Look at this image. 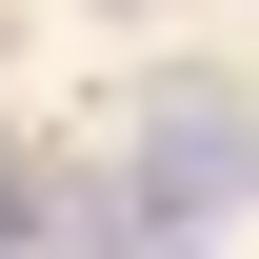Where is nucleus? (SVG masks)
I'll return each mask as SVG.
<instances>
[{
  "label": "nucleus",
  "instance_id": "1",
  "mask_svg": "<svg viewBox=\"0 0 259 259\" xmlns=\"http://www.w3.org/2000/svg\"><path fill=\"white\" fill-rule=\"evenodd\" d=\"M140 180H180V199H259V120H239V80H140Z\"/></svg>",
  "mask_w": 259,
  "mask_h": 259
},
{
  "label": "nucleus",
  "instance_id": "2",
  "mask_svg": "<svg viewBox=\"0 0 259 259\" xmlns=\"http://www.w3.org/2000/svg\"><path fill=\"white\" fill-rule=\"evenodd\" d=\"M199 220L220 199H180V180H80L60 199V259H199Z\"/></svg>",
  "mask_w": 259,
  "mask_h": 259
}]
</instances>
